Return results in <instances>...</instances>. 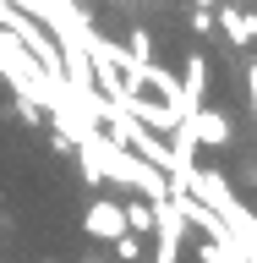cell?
<instances>
[{"label": "cell", "mask_w": 257, "mask_h": 263, "mask_svg": "<svg viewBox=\"0 0 257 263\" xmlns=\"http://www.w3.org/2000/svg\"><path fill=\"white\" fill-rule=\"evenodd\" d=\"M82 230L93 236V241H115V236H126V209L115 203V197H93L88 203V214H82Z\"/></svg>", "instance_id": "cell-1"}, {"label": "cell", "mask_w": 257, "mask_h": 263, "mask_svg": "<svg viewBox=\"0 0 257 263\" xmlns=\"http://www.w3.org/2000/svg\"><path fill=\"white\" fill-rule=\"evenodd\" d=\"M181 121H192V126H197V143H203V148H225L230 137H235V121H230L225 110H213V104H197V110L181 115Z\"/></svg>", "instance_id": "cell-2"}, {"label": "cell", "mask_w": 257, "mask_h": 263, "mask_svg": "<svg viewBox=\"0 0 257 263\" xmlns=\"http://www.w3.org/2000/svg\"><path fill=\"white\" fill-rule=\"evenodd\" d=\"M213 28L225 33L230 44L246 49V44L257 39V11H246V6H225V11H213Z\"/></svg>", "instance_id": "cell-3"}, {"label": "cell", "mask_w": 257, "mask_h": 263, "mask_svg": "<svg viewBox=\"0 0 257 263\" xmlns=\"http://www.w3.org/2000/svg\"><path fill=\"white\" fill-rule=\"evenodd\" d=\"M197 104H208V61L203 55H186V82H181V115H192Z\"/></svg>", "instance_id": "cell-4"}, {"label": "cell", "mask_w": 257, "mask_h": 263, "mask_svg": "<svg viewBox=\"0 0 257 263\" xmlns=\"http://www.w3.org/2000/svg\"><path fill=\"white\" fill-rule=\"evenodd\" d=\"M121 209H126V225L137 230V236H153V219H159V214H153V197H131Z\"/></svg>", "instance_id": "cell-5"}, {"label": "cell", "mask_w": 257, "mask_h": 263, "mask_svg": "<svg viewBox=\"0 0 257 263\" xmlns=\"http://www.w3.org/2000/svg\"><path fill=\"white\" fill-rule=\"evenodd\" d=\"M115 258H121V263H143L148 258V236H137V230H126V236H115Z\"/></svg>", "instance_id": "cell-6"}, {"label": "cell", "mask_w": 257, "mask_h": 263, "mask_svg": "<svg viewBox=\"0 0 257 263\" xmlns=\"http://www.w3.org/2000/svg\"><path fill=\"white\" fill-rule=\"evenodd\" d=\"M126 49H131V55H137V61H153V39H148V28H131Z\"/></svg>", "instance_id": "cell-7"}, {"label": "cell", "mask_w": 257, "mask_h": 263, "mask_svg": "<svg viewBox=\"0 0 257 263\" xmlns=\"http://www.w3.org/2000/svg\"><path fill=\"white\" fill-rule=\"evenodd\" d=\"M246 99H252V121H257V61H246Z\"/></svg>", "instance_id": "cell-8"}, {"label": "cell", "mask_w": 257, "mask_h": 263, "mask_svg": "<svg viewBox=\"0 0 257 263\" xmlns=\"http://www.w3.org/2000/svg\"><path fill=\"white\" fill-rule=\"evenodd\" d=\"M192 6H219V0H192Z\"/></svg>", "instance_id": "cell-9"}, {"label": "cell", "mask_w": 257, "mask_h": 263, "mask_svg": "<svg viewBox=\"0 0 257 263\" xmlns=\"http://www.w3.org/2000/svg\"><path fill=\"white\" fill-rule=\"evenodd\" d=\"M82 263H104V258H82Z\"/></svg>", "instance_id": "cell-10"}, {"label": "cell", "mask_w": 257, "mask_h": 263, "mask_svg": "<svg viewBox=\"0 0 257 263\" xmlns=\"http://www.w3.org/2000/svg\"><path fill=\"white\" fill-rule=\"evenodd\" d=\"M77 6H88V0H77Z\"/></svg>", "instance_id": "cell-11"}, {"label": "cell", "mask_w": 257, "mask_h": 263, "mask_svg": "<svg viewBox=\"0 0 257 263\" xmlns=\"http://www.w3.org/2000/svg\"><path fill=\"white\" fill-rule=\"evenodd\" d=\"M44 263H55V258H44Z\"/></svg>", "instance_id": "cell-12"}]
</instances>
